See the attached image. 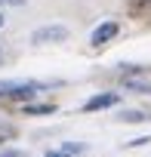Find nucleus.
<instances>
[{"mask_svg": "<svg viewBox=\"0 0 151 157\" xmlns=\"http://www.w3.org/2000/svg\"><path fill=\"white\" fill-rule=\"evenodd\" d=\"M40 90H46L40 80H0V99H31Z\"/></svg>", "mask_w": 151, "mask_h": 157, "instance_id": "1", "label": "nucleus"}, {"mask_svg": "<svg viewBox=\"0 0 151 157\" xmlns=\"http://www.w3.org/2000/svg\"><path fill=\"white\" fill-rule=\"evenodd\" d=\"M68 40V28L65 25H43L31 34V43L43 46V43H65Z\"/></svg>", "mask_w": 151, "mask_h": 157, "instance_id": "2", "label": "nucleus"}, {"mask_svg": "<svg viewBox=\"0 0 151 157\" xmlns=\"http://www.w3.org/2000/svg\"><path fill=\"white\" fill-rule=\"evenodd\" d=\"M117 102H120V96H117V93H99V96L87 99L83 111H102V108H111V105H117Z\"/></svg>", "mask_w": 151, "mask_h": 157, "instance_id": "3", "label": "nucleus"}, {"mask_svg": "<svg viewBox=\"0 0 151 157\" xmlns=\"http://www.w3.org/2000/svg\"><path fill=\"white\" fill-rule=\"evenodd\" d=\"M117 31H120L117 22H105V25H99V28L93 31V43H96V46H99V43H108L111 37H117Z\"/></svg>", "mask_w": 151, "mask_h": 157, "instance_id": "4", "label": "nucleus"}, {"mask_svg": "<svg viewBox=\"0 0 151 157\" xmlns=\"http://www.w3.org/2000/svg\"><path fill=\"white\" fill-rule=\"evenodd\" d=\"M120 120H123V123H142V120H148V114H145V111H123Z\"/></svg>", "mask_w": 151, "mask_h": 157, "instance_id": "5", "label": "nucleus"}, {"mask_svg": "<svg viewBox=\"0 0 151 157\" xmlns=\"http://www.w3.org/2000/svg\"><path fill=\"white\" fill-rule=\"evenodd\" d=\"M56 105H25V114H52Z\"/></svg>", "mask_w": 151, "mask_h": 157, "instance_id": "6", "label": "nucleus"}, {"mask_svg": "<svg viewBox=\"0 0 151 157\" xmlns=\"http://www.w3.org/2000/svg\"><path fill=\"white\" fill-rule=\"evenodd\" d=\"M123 86L126 90H136V93H151V83H145V80H126Z\"/></svg>", "mask_w": 151, "mask_h": 157, "instance_id": "7", "label": "nucleus"}, {"mask_svg": "<svg viewBox=\"0 0 151 157\" xmlns=\"http://www.w3.org/2000/svg\"><path fill=\"white\" fill-rule=\"evenodd\" d=\"M62 148H65L71 157H74V154H83V145H62Z\"/></svg>", "mask_w": 151, "mask_h": 157, "instance_id": "8", "label": "nucleus"}, {"mask_svg": "<svg viewBox=\"0 0 151 157\" xmlns=\"http://www.w3.org/2000/svg\"><path fill=\"white\" fill-rule=\"evenodd\" d=\"M25 0H0V6H22Z\"/></svg>", "mask_w": 151, "mask_h": 157, "instance_id": "9", "label": "nucleus"}, {"mask_svg": "<svg viewBox=\"0 0 151 157\" xmlns=\"http://www.w3.org/2000/svg\"><path fill=\"white\" fill-rule=\"evenodd\" d=\"M46 157H71V154H68V151L62 148V151H52V154H46Z\"/></svg>", "mask_w": 151, "mask_h": 157, "instance_id": "10", "label": "nucleus"}, {"mask_svg": "<svg viewBox=\"0 0 151 157\" xmlns=\"http://www.w3.org/2000/svg\"><path fill=\"white\" fill-rule=\"evenodd\" d=\"M0 62H3V49H0Z\"/></svg>", "mask_w": 151, "mask_h": 157, "instance_id": "11", "label": "nucleus"}, {"mask_svg": "<svg viewBox=\"0 0 151 157\" xmlns=\"http://www.w3.org/2000/svg\"><path fill=\"white\" fill-rule=\"evenodd\" d=\"M0 28H3V16H0Z\"/></svg>", "mask_w": 151, "mask_h": 157, "instance_id": "12", "label": "nucleus"}]
</instances>
